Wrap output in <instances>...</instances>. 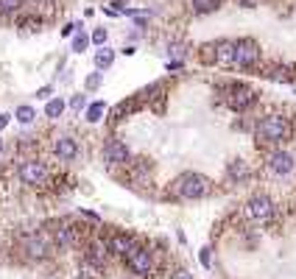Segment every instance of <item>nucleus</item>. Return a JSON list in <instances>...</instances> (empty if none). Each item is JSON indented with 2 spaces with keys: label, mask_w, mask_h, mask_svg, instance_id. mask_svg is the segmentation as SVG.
<instances>
[{
  "label": "nucleus",
  "mask_w": 296,
  "mask_h": 279,
  "mask_svg": "<svg viewBox=\"0 0 296 279\" xmlns=\"http://www.w3.org/2000/svg\"><path fill=\"white\" fill-rule=\"evenodd\" d=\"M87 45H90V36H87L84 31H78V34L73 36V50H76V53H84Z\"/></svg>",
  "instance_id": "4be33fe9"
},
{
  "label": "nucleus",
  "mask_w": 296,
  "mask_h": 279,
  "mask_svg": "<svg viewBox=\"0 0 296 279\" xmlns=\"http://www.w3.org/2000/svg\"><path fill=\"white\" fill-rule=\"evenodd\" d=\"M48 240H45V235H28L25 237V254H28L31 260H45L48 257Z\"/></svg>",
  "instance_id": "9d476101"
},
{
  "label": "nucleus",
  "mask_w": 296,
  "mask_h": 279,
  "mask_svg": "<svg viewBox=\"0 0 296 279\" xmlns=\"http://www.w3.org/2000/svg\"><path fill=\"white\" fill-rule=\"evenodd\" d=\"M126 265L137 274V277H148V274H151V254H148V249L134 246V249L126 254Z\"/></svg>",
  "instance_id": "0eeeda50"
},
{
  "label": "nucleus",
  "mask_w": 296,
  "mask_h": 279,
  "mask_svg": "<svg viewBox=\"0 0 296 279\" xmlns=\"http://www.w3.org/2000/svg\"><path fill=\"white\" fill-rule=\"evenodd\" d=\"M170 53H173V56H184V48H182V45H173V48H170Z\"/></svg>",
  "instance_id": "cd10ccee"
},
{
  "label": "nucleus",
  "mask_w": 296,
  "mask_h": 279,
  "mask_svg": "<svg viewBox=\"0 0 296 279\" xmlns=\"http://www.w3.org/2000/svg\"><path fill=\"white\" fill-rule=\"evenodd\" d=\"M246 215L252 218V221H268V218L274 215V201H271L266 193L252 195L246 204Z\"/></svg>",
  "instance_id": "423d86ee"
},
{
  "label": "nucleus",
  "mask_w": 296,
  "mask_h": 279,
  "mask_svg": "<svg viewBox=\"0 0 296 279\" xmlns=\"http://www.w3.org/2000/svg\"><path fill=\"white\" fill-rule=\"evenodd\" d=\"M260 62V45L254 39H238L235 42V64L238 67H254Z\"/></svg>",
  "instance_id": "39448f33"
},
{
  "label": "nucleus",
  "mask_w": 296,
  "mask_h": 279,
  "mask_svg": "<svg viewBox=\"0 0 296 279\" xmlns=\"http://www.w3.org/2000/svg\"><path fill=\"white\" fill-rule=\"evenodd\" d=\"M17 120H20L22 126H28V123H34V118H36V112L31 109V106H17Z\"/></svg>",
  "instance_id": "412c9836"
},
{
  "label": "nucleus",
  "mask_w": 296,
  "mask_h": 279,
  "mask_svg": "<svg viewBox=\"0 0 296 279\" xmlns=\"http://www.w3.org/2000/svg\"><path fill=\"white\" fill-rule=\"evenodd\" d=\"M17 176H20L22 184L36 187V184H42L48 179V167H45L42 159H22L20 167H17Z\"/></svg>",
  "instance_id": "7ed1b4c3"
},
{
  "label": "nucleus",
  "mask_w": 296,
  "mask_h": 279,
  "mask_svg": "<svg viewBox=\"0 0 296 279\" xmlns=\"http://www.w3.org/2000/svg\"><path fill=\"white\" fill-rule=\"evenodd\" d=\"M294 156H291L288 151H274L271 153V159H268V167H271V173L277 176H288L291 170H294Z\"/></svg>",
  "instance_id": "1a4fd4ad"
},
{
  "label": "nucleus",
  "mask_w": 296,
  "mask_h": 279,
  "mask_svg": "<svg viewBox=\"0 0 296 279\" xmlns=\"http://www.w3.org/2000/svg\"><path fill=\"white\" fill-rule=\"evenodd\" d=\"M226 176H229L232 181H246L249 176H252V167H249L243 159H232L229 165H226Z\"/></svg>",
  "instance_id": "ddd939ff"
},
{
  "label": "nucleus",
  "mask_w": 296,
  "mask_h": 279,
  "mask_svg": "<svg viewBox=\"0 0 296 279\" xmlns=\"http://www.w3.org/2000/svg\"><path fill=\"white\" fill-rule=\"evenodd\" d=\"M288 132H291L288 118H282V115H268L257 123V137L266 140V142H280V140L288 137Z\"/></svg>",
  "instance_id": "f03ea898"
},
{
  "label": "nucleus",
  "mask_w": 296,
  "mask_h": 279,
  "mask_svg": "<svg viewBox=\"0 0 296 279\" xmlns=\"http://www.w3.org/2000/svg\"><path fill=\"white\" fill-rule=\"evenodd\" d=\"M201 263L210 265V249H201Z\"/></svg>",
  "instance_id": "bb28decb"
},
{
  "label": "nucleus",
  "mask_w": 296,
  "mask_h": 279,
  "mask_svg": "<svg viewBox=\"0 0 296 279\" xmlns=\"http://www.w3.org/2000/svg\"><path fill=\"white\" fill-rule=\"evenodd\" d=\"M6 123H8V115H0V129H6Z\"/></svg>",
  "instance_id": "7c9ffc66"
},
{
  "label": "nucleus",
  "mask_w": 296,
  "mask_h": 279,
  "mask_svg": "<svg viewBox=\"0 0 296 279\" xmlns=\"http://www.w3.org/2000/svg\"><path fill=\"white\" fill-rule=\"evenodd\" d=\"M64 106H67V104H64L62 98H50L48 104H45V115H48L50 120H56V118H62Z\"/></svg>",
  "instance_id": "a211bd4d"
},
{
  "label": "nucleus",
  "mask_w": 296,
  "mask_h": 279,
  "mask_svg": "<svg viewBox=\"0 0 296 279\" xmlns=\"http://www.w3.org/2000/svg\"><path fill=\"white\" fill-rule=\"evenodd\" d=\"M226 104L232 106L235 112H246L249 106L257 104V92L249 90L246 84H232V87H229V95H226Z\"/></svg>",
  "instance_id": "20e7f679"
},
{
  "label": "nucleus",
  "mask_w": 296,
  "mask_h": 279,
  "mask_svg": "<svg viewBox=\"0 0 296 279\" xmlns=\"http://www.w3.org/2000/svg\"><path fill=\"white\" fill-rule=\"evenodd\" d=\"M190 6L196 14H210L221 6V0H190Z\"/></svg>",
  "instance_id": "6ab92c4d"
},
{
  "label": "nucleus",
  "mask_w": 296,
  "mask_h": 279,
  "mask_svg": "<svg viewBox=\"0 0 296 279\" xmlns=\"http://www.w3.org/2000/svg\"><path fill=\"white\" fill-rule=\"evenodd\" d=\"M50 95V87H42V90L36 92V98H48Z\"/></svg>",
  "instance_id": "c85d7f7f"
},
{
  "label": "nucleus",
  "mask_w": 296,
  "mask_h": 279,
  "mask_svg": "<svg viewBox=\"0 0 296 279\" xmlns=\"http://www.w3.org/2000/svg\"><path fill=\"white\" fill-rule=\"evenodd\" d=\"M84 104H87V98H84V95H73V98H70V109H76V112L84 109Z\"/></svg>",
  "instance_id": "a878e982"
},
{
  "label": "nucleus",
  "mask_w": 296,
  "mask_h": 279,
  "mask_svg": "<svg viewBox=\"0 0 296 279\" xmlns=\"http://www.w3.org/2000/svg\"><path fill=\"white\" fill-rule=\"evenodd\" d=\"M238 3H243V6H254L257 0H238Z\"/></svg>",
  "instance_id": "2f4dec72"
},
{
  "label": "nucleus",
  "mask_w": 296,
  "mask_h": 279,
  "mask_svg": "<svg viewBox=\"0 0 296 279\" xmlns=\"http://www.w3.org/2000/svg\"><path fill=\"white\" fill-rule=\"evenodd\" d=\"M101 81H104V73H92V76H87L84 87H87V90H98Z\"/></svg>",
  "instance_id": "b1692460"
},
{
  "label": "nucleus",
  "mask_w": 296,
  "mask_h": 279,
  "mask_svg": "<svg viewBox=\"0 0 296 279\" xmlns=\"http://www.w3.org/2000/svg\"><path fill=\"white\" fill-rule=\"evenodd\" d=\"M112 62H115V50L112 48H101L98 53H95V67H98V70L112 67Z\"/></svg>",
  "instance_id": "f3484780"
},
{
  "label": "nucleus",
  "mask_w": 296,
  "mask_h": 279,
  "mask_svg": "<svg viewBox=\"0 0 296 279\" xmlns=\"http://www.w3.org/2000/svg\"><path fill=\"white\" fill-rule=\"evenodd\" d=\"M53 153H56L59 159H64V162H73L78 156V142L73 137H56V142H53Z\"/></svg>",
  "instance_id": "9b49d317"
},
{
  "label": "nucleus",
  "mask_w": 296,
  "mask_h": 279,
  "mask_svg": "<svg viewBox=\"0 0 296 279\" xmlns=\"http://www.w3.org/2000/svg\"><path fill=\"white\" fill-rule=\"evenodd\" d=\"M84 263L92 265V268H104L106 263V246L104 243H90L84 251Z\"/></svg>",
  "instance_id": "f8f14e48"
},
{
  "label": "nucleus",
  "mask_w": 296,
  "mask_h": 279,
  "mask_svg": "<svg viewBox=\"0 0 296 279\" xmlns=\"http://www.w3.org/2000/svg\"><path fill=\"white\" fill-rule=\"evenodd\" d=\"M104 159L109 162V165H126V162L132 159V151H129V145L123 140H109L104 145Z\"/></svg>",
  "instance_id": "6e6552de"
},
{
  "label": "nucleus",
  "mask_w": 296,
  "mask_h": 279,
  "mask_svg": "<svg viewBox=\"0 0 296 279\" xmlns=\"http://www.w3.org/2000/svg\"><path fill=\"white\" fill-rule=\"evenodd\" d=\"M170 190H173V195H179V198H184V201H196V198H204V195H210L212 190V181L207 179L204 173H182L173 179V184H170Z\"/></svg>",
  "instance_id": "f257e3e1"
},
{
  "label": "nucleus",
  "mask_w": 296,
  "mask_h": 279,
  "mask_svg": "<svg viewBox=\"0 0 296 279\" xmlns=\"http://www.w3.org/2000/svg\"><path fill=\"white\" fill-rule=\"evenodd\" d=\"M22 0H0V14H14L20 11Z\"/></svg>",
  "instance_id": "5701e85b"
},
{
  "label": "nucleus",
  "mask_w": 296,
  "mask_h": 279,
  "mask_svg": "<svg viewBox=\"0 0 296 279\" xmlns=\"http://www.w3.org/2000/svg\"><path fill=\"white\" fill-rule=\"evenodd\" d=\"M56 243L64 246V249H67V246H76V243H78V229H76V226H67V223H62V226L56 229Z\"/></svg>",
  "instance_id": "dca6fc26"
},
{
  "label": "nucleus",
  "mask_w": 296,
  "mask_h": 279,
  "mask_svg": "<svg viewBox=\"0 0 296 279\" xmlns=\"http://www.w3.org/2000/svg\"><path fill=\"white\" fill-rule=\"evenodd\" d=\"M106 249L126 257L129 251L134 249V243H132V237H129V235H112V237H109V246H106Z\"/></svg>",
  "instance_id": "4468645a"
},
{
  "label": "nucleus",
  "mask_w": 296,
  "mask_h": 279,
  "mask_svg": "<svg viewBox=\"0 0 296 279\" xmlns=\"http://www.w3.org/2000/svg\"><path fill=\"white\" fill-rule=\"evenodd\" d=\"M106 112V104L104 101H95V104H90V109H87V123H98L101 118H104Z\"/></svg>",
  "instance_id": "aec40b11"
},
{
  "label": "nucleus",
  "mask_w": 296,
  "mask_h": 279,
  "mask_svg": "<svg viewBox=\"0 0 296 279\" xmlns=\"http://www.w3.org/2000/svg\"><path fill=\"white\" fill-rule=\"evenodd\" d=\"M0 153H3V140H0Z\"/></svg>",
  "instance_id": "473e14b6"
},
{
  "label": "nucleus",
  "mask_w": 296,
  "mask_h": 279,
  "mask_svg": "<svg viewBox=\"0 0 296 279\" xmlns=\"http://www.w3.org/2000/svg\"><path fill=\"white\" fill-rule=\"evenodd\" d=\"M168 70H182V62H168Z\"/></svg>",
  "instance_id": "c756f323"
},
{
  "label": "nucleus",
  "mask_w": 296,
  "mask_h": 279,
  "mask_svg": "<svg viewBox=\"0 0 296 279\" xmlns=\"http://www.w3.org/2000/svg\"><path fill=\"white\" fill-rule=\"evenodd\" d=\"M215 62L218 64H235V42H218L215 45Z\"/></svg>",
  "instance_id": "2eb2a0df"
},
{
  "label": "nucleus",
  "mask_w": 296,
  "mask_h": 279,
  "mask_svg": "<svg viewBox=\"0 0 296 279\" xmlns=\"http://www.w3.org/2000/svg\"><path fill=\"white\" fill-rule=\"evenodd\" d=\"M92 42H95V45H104L106 42V28H95V31H92V36H90Z\"/></svg>",
  "instance_id": "393cba45"
}]
</instances>
